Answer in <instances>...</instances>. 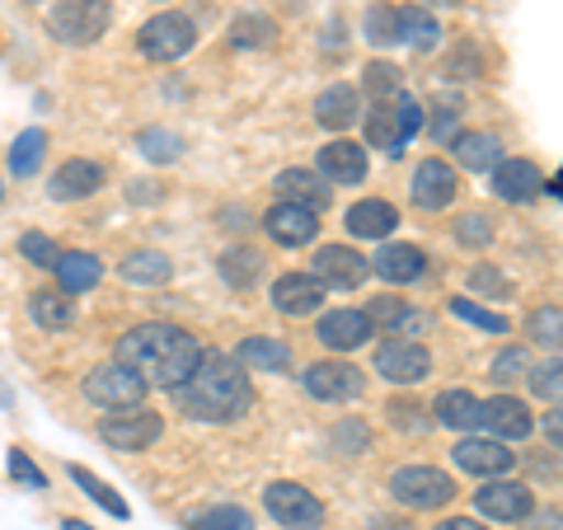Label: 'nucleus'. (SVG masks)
I'll return each instance as SVG.
<instances>
[{
  "instance_id": "34",
  "label": "nucleus",
  "mask_w": 563,
  "mask_h": 530,
  "mask_svg": "<svg viewBox=\"0 0 563 530\" xmlns=\"http://www.w3.org/2000/svg\"><path fill=\"white\" fill-rule=\"evenodd\" d=\"M432 418L451 432H479V399L470 390H442L432 404Z\"/></svg>"
},
{
  "instance_id": "32",
  "label": "nucleus",
  "mask_w": 563,
  "mask_h": 530,
  "mask_svg": "<svg viewBox=\"0 0 563 530\" xmlns=\"http://www.w3.org/2000/svg\"><path fill=\"white\" fill-rule=\"evenodd\" d=\"M235 362L244 371H291V347L282 343V339H268V333H254V339H244L235 347Z\"/></svg>"
},
{
  "instance_id": "38",
  "label": "nucleus",
  "mask_w": 563,
  "mask_h": 530,
  "mask_svg": "<svg viewBox=\"0 0 563 530\" xmlns=\"http://www.w3.org/2000/svg\"><path fill=\"white\" fill-rule=\"evenodd\" d=\"M66 474H70V484H76V488H80V493H85V498H90V503H99V507H103V511H109V517H113V521H128V517H132V507H128V503H122V498H118V493H113L109 484H103V479H95V474H90V470H85V465H70Z\"/></svg>"
},
{
  "instance_id": "55",
  "label": "nucleus",
  "mask_w": 563,
  "mask_h": 530,
  "mask_svg": "<svg viewBox=\"0 0 563 530\" xmlns=\"http://www.w3.org/2000/svg\"><path fill=\"white\" fill-rule=\"evenodd\" d=\"M432 530H488V526L474 521V517H446V521H437Z\"/></svg>"
},
{
  "instance_id": "1",
  "label": "nucleus",
  "mask_w": 563,
  "mask_h": 530,
  "mask_svg": "<svg viewBox=\"0 0 563 530\" xmlns=\"http://www.w3.org/2000/svg\"><path fill=\"white\" fill-rule=\"evenodd\" d=\"M169 399L192 418V422H240L254 409V380L235 357L225 352H202L192 376L184 385H174Z\"/></svg>"
},
{
  "instance_id": "22",
  "label": "nucleus",
  "mask_w": 563,
  "mask_h": 530,
  "mask_svg": "<svg viewBox=\"0 0 563 530\" xmlns=\"http://www.w3.org/2000/svg\"><path fill=\"white\" fill-rule=\"evenodd\" d=\"M103 179H109V169H103L99 161H90V155H70V161L57 165V174H52V202H80V198H95V192L103 188Z\"/></svg>"
},
{
  "instance_id": "30",
  "label": "nucleus",
  "mask_w": 563,
  "mask_h": 530,
  "mask_svg": "<svg viewBox=\"0 0 563 530\" xmlns=\"http://www.w3.org/2000/svg\"><path fill=\"white\" fill-rule=\"evenodd\" d=\"M362 132H366V146H376L385 151L390 161H399L404 155V128H399V113H395V103H376L372 113H362Z\"/></svg>"
},
{
  "instance_id": "27",
  "label": "nucleus",
  "mask_w": 563,
  "mask_h": 530,
  "mask_svg": "<svg viewBox=\"0 0 563 530\" xmlns=\"http://www.w3.org/2000/svg\"><path fill=\"white\" fill-rule=\"evenodd\" d=\"M451 155L470 174H493V165L507 161V146H503L498 132H461V136L451 141Z\"/></svg>"
},
{
  "instance_id": "53",
  "label": "nucleus",
  "mask_w": 563,
  "mask_h": 530,
  "mask_svg": "<svg viewBox=\"0 0 563 530\" xmlns=\"http://www.w3.org/2000/svg\"><path fill=\"white\" fill-rule=\"evenodd\" d=\"M465 128H461V113L455 109H437L432 113V141H442V146H451L455 136H461Z\"/></svg>"
},
{
  "instance_id": "5",
  "label": "nucleus",
  "mask_w": 563,
  "mask_h": 530,
  "mask_svg": "<svg viewBox=\"0 0 563 530\" xmlns=\"http://www.w3.org/2000/svg\"><path fill=\"white\" fill-rule=\"evenodd\" d=\"M113 24L109 0H57L47 14V29L57 33V43L66 47H90L95 38H103Z\"/></svg>"
},
{
  "instance_id": "23",
  "label": "nucleus",
  "mask_w": 563,
  "mask_h": 530,
  "mask_svg": "<svg viewBox=\"0 0 563 530\" xmlns=\"http://www.w3.org/2000/svg\"><path fill=\"white\" fill-rule=\"evenodd\" d=\"M324 306V287L310 273H282L273 281V310L287 314V320H306V314H320Z\"/></svg>"
},
{
  "instance_id": "28",
  "label": "nucleus",
  "mask_w": 563,
  "mask_h": 530,
  "mask_svg": "<svg viewBox=\"0 0 563 530\" xmlns=\"http://www.w3.org/2000/svg\"><path fill=\"white\" fill-rule=\"evenodd\" d=\"M52 277H57V291H66V296H85V291H95V287H99L103 263H99V254H90V250H62V258H57V268H52Z\"/></svg>"
},
{
  "instance_id": "29",
  "label": "nucleus",
  "mask_w": 563,
  "mask_h": 530,
  "mask_svg": "<svg viewBox=\"0 0 563 530\" xmlns=\"http://www.w3.org/2000/svg\"><path fill=\"white\" fill-rule=\"evenodd\" d=\"M395 29H399V43L413 47V52H432L442 43V24H437V14L428 5H399Z\"/></svg>"
},
{
  "instance_id": "48",
  "label": "nucleus",
  "mask_w": 563,
  "mask_h": 530,
  "mask_svg": "<svg viewBox=\"0 0 563 530\" xmlns=\"http://www.w3.org/2000/svg\"><path fill=\"white\" fill-rule=\"evenodd\" d=\"M559 376H563V362H559V352H550V362L544 366H531L526 385H531V395L540 404H559Z\"/></svg>"
},
{
  "instance_id": "46",
  "label": "nucleus",
  "mask_w": 563,
  "mask_h": 530,
  "mask_svg": "<svg viewBox=\"0 0 563 530\" xmlns=\"http://www.w3.org/2000/svg\"><path fill=\"white\" fill-rule=\"evenodd\" d=\"M470 296L507 300V296H512V281L498 273V263H474V268H470Z\"/></svg>"
},
{
  "instance_id": "43",
  "label": "nucleus",
  "mask_w": 563,
  "mask_h": 530,
  "mask_svg": "<svg viewBox=\"0 0 563 530\" xmlns=\"http://www.w3.org/2000/svg\"><path fill=\"white\" fill-rule=\"evenodd\" d=\"M136 151L146 155L151 165H174L184 155V141L174 136V132H165V128H146V132L136 136Z\"/></svg>"
},
{
  "instance_id": "3",
  "label": "nucleus",
  "mask_w": 563,
  "mask_h": 530,
  "mask_svg": "<svg viewBox=\"0 0 563 530\" xmlns=\"http://www.w3.org/2000/svg\"><path fill=\"white\" fill-rule=\"evenodd\" d=\"M390 498L409 511H442L461 498V488H455L451 474L437 470V465H404L390 474Z\"/></svg>"
},
{
  "instance_id": "24",
  "label": "nucleus",
  "mask_w": 563,
  "mask_h": 530,
  "mask_svg": "<svg viewBox=\"0 0 563 530\" xmlns=\"http://www.w3.org/2000/svg\"><path fill=\"white\" fill-rule=\"evenodd\" d=\"M362 90L347 80H333L329 90H320V99H314V122H320L324 132H347L362 122Z\"/></svg>"
},
{
  "instance_id": "61",
  "label": "nucleus",
  "mask_w": 563,
  "mask_h": 530,
  "mask_svg": "<svg viewBox=\"0 0 563 530\" xmlns=\"http://www.w3.org/2000/svg\"><path fill=\"white\" fill-rule=\"evenodd\" d=\"M0 198H5V188H0Z\"/></svg>"
},
{
  "instance_id": "49",
  "label": "nucleus",
  "mask_w": 563,
  "mask_h": 530,
  "mask_svg": "<svg viewBox=\"0 0 563 530\" xmlns=\"http://www.w3.org/2000/svg\"><path fill=\"white\" fill-rule=\"evenodd\" d=\"M273 38H277V29H273V20H263V14H244V20H235V29H231L235 47H268Z\"/></svg>"
},
{
  "instance_id": "14",
  "label": "nucleus",
  "mask_w": 563,
  "mask_h": 530,
  "mask_svg": "<svg viewBox=\"0 0 563 530\" xmlns=\"http://www.w3.org/2000/svg\"><path fill=\"white\" fill-rule=\"evenodd\" d=\"M479 432L503 441V446H517L536 432V418H531V404L517 399V395H493L479 399Z\"/></svg>"
},
{
  "instance_id": "40",
  "label": "nucleus",
  "mask_w": 563,
  "mask_h": 530,
  "mask_svg": "<svg viewBox=\"0 0 563 530\" xmlns=\"http://www.w3.org/2000/svg\"><path fill=\"white\" fill-rule=\"evenodd\" d=\"M446 306H451L455 320L470 324V329H484V333H512V320H507V314L479 306L474 296H455V300H446Z\"/></svg>"
},
{
  "instance_id": "58",
  "label": "nucleus",
  "mask_w": 563,
  "mask_h": 530,
  "mask_svg": "<svg viewBox=\"0 0 563 530\" xmlns=\"http://www.w3.org/2000/svg\"><path fill=\"white\" fill-rule=\"evenodd\" d=\"M422 5H432V10H461L465 0H422Z\"/></svg>"
},
{
  "instance_id": "26",
  "label": "nucleus",
  "mask_w": 563,
  "mask_h": 530,
  "mask_svg": "<svg viewBox=\"0 0 563 530\" xmlns=\"http://www.w3.org/2000/svg\"><path fill=\"white\" fill-rule=\"evenodd\" d=\"M273 192H277V202H291V207H306V211H324L333 202L329 184L314 169H282L273 179Z\"/></svg>"
},
{
  "instance_id": "17",
  "label": "nucleus",
  "mask_w": 563,
  "mask_h": 530,
  "mask_svg": "<svg viewBox=\"0 0 563 530\" xmlns=\"http://www.w3.org/2000/svg\"><path fill=\"white\" fill-rule=\"evenodd\" d=\"M366 169H372V161H366V146H357V141H347V136H333L329 146H320V155H314V174H320L329 188L362 184Z\"/></svg>"
},
{
  "instance_id": "41",
  "label": "nucleus",
  "mask_w": 563,
  "mask_h": 530,
  "mask_svg": "<svg viewBox=\"0 0 563 530\" xmlns=\"http://www.w3.org/2000/svg\"><path fill=\"white\" fill-rule=\"evenodd\" d=\"M455 244L461 250H474V254H484L493 240H498V231H493V217L488 211H465V217H455Z\"/></svg>"
},
{
  "instance_id": "60",
  "label": "nucleus",
  "mask_w": 563,
  "mask_h": 530,
  "mask_svg": "<svg viewBox=\"0 0 563 530\" xmlns=\"http://www.w3.org/2000/svg\"><path fill=\"white\" fill-rule=\"evenodd\" d=\"M0 404H5V409H10V404H14V395L5 390V385H0Z\"/></svg>"
},
{
  "instance_id": "11",
  "label": "nucleus",
  "mask_w": 563,
  "mask_h": 530,
  "mask_svg": "<svg viewBox=\"0 0 563 530\" xmlns=\"http://www.w3.org/2000/svg\"><path fill=\"white\" fill-rule=\"evenodd\" d=\"M301 390L320 404H352V399H362L366 376H362V366L329 357V362H314L301 371Z\"/></svg>"
},
{
  "instance_id": "52",
  "label": "nucleus",
  "mask_w": 563,
  "mask_h": 530,
  "mask_svg": "<svg viewBox=\"0 0 563 530\" xmlns=\"http://www.w3.org/2000/svg\"><path fill=\"white\" fill-rule=\"evenodd\" d=\"M395 113H399V128H404V141H413L418 132H422V103L404 90L399 99H395Z\"/></svg>"
},
{
  "instance_id": "51",
  "label": "nucleus",
  "mask_w": 563,
  "mask_h": 530,
  "mask_svg": "<svg viewBox=\"0 0 563 530\" xmlns=\"http://www.w3.org/2000/svg\"><path fill=\"white\" fill-rule=\"evenodd\" d=\"M418 413H422V404H413V399H390V409H385V418H390L399 432H428L432 422H422Z\"/></svg>"
},
{
  "instance_id": "7",
  "label": "nucleus",
  "mask_w": 563,
  "mask_h": 530,
  "mask_svg": "<svg viewBox=\"0 0 563 530\" xmlns=\"http://www.w3.org/2000/svg\"><path fill=\"white\" fill-rule=\"evenodd\" d=\"M263 511L282 530H324V503L306 484H291V479H277L263 488Z\"/></svg>"
},
{
  "instance_id": "18",
  "label": "nucleus",
  "mask_w": 563,
  "mask_h": 530,
  "mask_svg": "<svg viewBox=\"0 0 563 530\" xmlns=\"http://www.w3.org/2000/svg\"><path fill=\"white\" fill-rule=\"evenodd\" d=\"M372 263V273L380 277V281H390V287H413V281H422L428 277V254L418 250V244H409V240H380V250H376V258H366Z\"/></svg>"
},
{
  "instance_id": "25",
  "label": "nucleus",
  "mask_w": 563,
  "mask_h": 530,
  "mask_svg": "<svg viewBox=\"0 0 563 530\" xmlns=\"http://www.w3.org/2000/svg\"><path fill=\"white\" fill-rule=\"evenodd\" d=\"M343 225L352 240H390L399 231V207L385 198H362L343 211Z\"/></svg>"
},
{
  "instance_id": "20",
  "label": "nucleus",
  "mask_w": 563,
  "mask_h": 530,
  "mask_svg": "<svg viewBox=\"0 0 563 530\" xmlns=\"http://www.w3.org/2000/svg\"><path fill=\"white\" fill-rule=\"evenodd\" d=\"M544 192V174L536 161H521V155H507L503 165H493V198L507 207H531Z\"/></svg>"
},
{
  "instance_id": "19",
  "label": "nucleus",
  "mask_w": 563,
  "mask_h": 530,
  "mask_svg": "<svg viewBox=\"0 0 563 530\" xmlns=\"http://www.w3.org/2000/svg\"><path fill=\"white\" fill-rule=\"evenodd\" d=\"M314 339H320V347H329L333 357H347V352L376 343V329L362 310H329V314H320V324H314Z\"/></svg>"
},
{
  "instance_id": "16",
  "label": "nucleus",
  "mask_w": 563,
  "mask_h": 530,
  "mask_svg": "<svg viewBox=\"0 0 563 530\" xmlns=\"http://www.w3.org/2000/svg\"><path fill=\"white\" fill-rule=\"evenodd\" d=\"M362 314L372 320L376 333H385V339H418V333L432 329V314L418 310L413 300H404V296H376V300H366Z\"/></svg>"
},
{
  "instance_id": "54",
  "label": "nucleus",
  "mask_w": 563,
  "mask_h": 530,
  "mask_svg": "<svg viewBox=\"0 0 563 530\" xmlns=\"http://www.w3.org/2000/svg\"><path fill=\"white\" fill-rule=\"evenodd\" d=\"M128 202H136V207H155V202H165V188L155 184V179H132V184H128Z\"/></svg>"
},
{
  "instance_id": "44",
  "label": "nucleus",
  "mask_w": 563,
  "mask_h": 530,
  "mask_svg": "<svg viewBox=\"0 0 563 530\" xmlns=\"http://www.w3.org/2000/svg\"><path fill=\"white\" fill-rule=\"evenodd\" d=\"M362 33L372 47H395L399 43V29H395V5H366L362 14Z\"/></svg>"
},
{
  "instance_id": "15",
  "label": "nucleus",
  "mask_w": 563,
  "mask_h": 530,
  "mask_svg": "<svg viewBox=\"0 0 563 530\" xmlns=\"http://www.w3.org/2000/svg\"><path fill=\"white\" fill-rule=\"evenodd\" d=\"M409 192H413L418 211H446L455 198H461V174H455V165L442 161V155H428V161L413 169Z\"/></svg>"
},
{
  "instance_id": "33",
  "label": "nucleus",
  "mask_w": 563,
  "mask_h": 530,
  "mask_svg": "<svg viewBox=\"0 0 563 530\" xmlns=\"http://www.w3.org/2000/svg\"><path fill=\"white\" fill-rule=\"evenodd\" d=\"M29 320L47 329V333H66L70 324H76V300H70L66 291H33L29 296Z\"/></svg>"
},
{
  "instance_id": "56",
  "label": "nucleus",
  "mask_w": 563,
  "mask_h": 530,
  "mask_svg": "<svg viewBox=\"0 0 563 530\" xmlns=\"http://www.w3.org/2000/svg\"><path fill=\"white\" fill-rule=\"evenodd\" d=\"M559 418H563V413H559V404H550V413H544V437H550V446H554V451H559Z\"/></svg>"
},
{
  "instance_id": "50",
  "label": "nucleus",
  "mask_w": 563,
  "mask_h": 530,
  "mask_svg": "<svg viewBox=\"0 0 563 530\" xmlns=\"http://www.w3.org/2000/svg\"><path fill=\"white\" fill-rule=\"evenodd\" d=\"M5 470H10V479H14V484H24V488H33V493H43V488H47V474H43L38 465H33V461H29V455H24L20 446L10 451Z\"/></svg>"
},
{
  "instance_id": "36",
  "label": "nucleus",
  "mask_w": 563,
  "mask_h": 530,
  "mask_svg": "<svg viewBox=\"0 0 563 530\" xmlns=\"http://www.w3.org/2000/svg\"><path fill=\"white\" fill-rule=\"evenodd\" d=\"M43 155H47V132L43 128H24L20 136L10 141L5 165H10L14 179H33V174L43 169Z\"/></svg>"
},
{
  "instance_id": "37",
  "label": "nucleus",
  "mask_w": 563,
  "mask_h": 530,
  "mask_svg": "<svg viewBox=\"0 0 563 530\" xmlns=\"http://www.w3.org/2000/svg\"><path fill=\"white\" fill-rule=\"evenodd\" d=\"M362 95H372L376 103H395L404 95V70L395 62H385V57L366 62L362 66Z\"/></svg>"
},
{
  "instance_id": "31",
  "label": "nucleus",
  "mask_w": 563,
  "mask_h": 530,
  "mask_svg": "<svg viewBox=\"0 0 563 530\" xmlns=\"http://www.w3.org/2000/svg\"><path fill=\"white\" fill-rule=\"evenodd\" d=\"M118 273H122V281H132V287H165L174 277V258L165 250H132L118 263Z\"/></svg>"
},
{
  "instance_id": "6",
  "label": "nucleus",
  "mask_w": 563,
  "mask_h": 530,
  "mask_svg": "<svg viewBox=\"0 0 563 530\" xmlns=\"http://www.w3.org/2000/svg\"><path fill=\"white\" fill-rule=\"evenodd\" d=\"M85 399L99 404V409H109V413H122V409H141L151 395V385L136 376L132 366H122V362H103L95 366L90 376H85Z\"/></svg>"
},
{
  "instance_id": "8",
  "label": "nucleus",
  "mask_w": 563,
  "mask_h": 530,
  "mask_svg": "<svg viewBox=\"0 0 563 530\" xmlns=\"http://www.w3.org/2000/svg\"><path fill=\"white\" fill-rule=\"evenodd\" d=\"M451 461L461 474H470V479H512V470L521 465V455L512 446H503V441H493L484 432H465L461 441H455Z\"/></svg>"
},
{
  "instance_id": "42",
  "label": "nucleus",
  "mask_w": 563,
  "mask_h": 530,
  "mask_svg": "<svg viewBox=\"0 0 563 530\" xmlns=\"http://www.w3.org/2000/svg\"><path fill=\"white\" fill-rule=\"evenodd\" d=\"M526 339L559 352V343H563V314H559V306H536L531 320H526Z\"/></svg>"
},
{
  "instance_id": "57",
  "label": "nucleus",
  "mask_w": 563,
  "mask_h": 530,
  "mask_svg": "<svg viewBox=\"0 0 563 530\" xmlns=\"http://www.w3.org/2000/svg\"><path fill=\"white\" fill-rule=\"evenodd\" d=\"M536 526H540V530H559V511H554V507H550V511H544V517H540V521H536Z\"/></svg>"
},
{
  "instance_id": "10",
  "label": "nucleus",
  "mask_w": 563,
  "mask_h": 530,
  "mask_svg": "<svg viewBox=\"0 0 563 530\" xmlns=\"http://www.w3.org/2000/svg\"><path fill=\"white\" fill-rule=\"evenodd\" d=\"M161 437H165V413L146 409V404H141V409H122V413L99 418V441L113 446V451H146Z\"/></svg>"
},
{
  "instance_id": "2",
  "label": "nucleus",
  "mask_w": 563,
  "mask_h": 530,
  "mask_svg": "<svg viewBox=\"0 0 563 530\" xmlns=\"http://www.w3.org/2000/svg\"><path fill=\"white\" fill-rule=\"evenodd\" d=\"M202 352L207 347L192 339L184 324H169V320H146L118 339V362L132 366L151 390H174V385H184Z\"/></svg>"
},
{
  "instance_id": "39",
  "label": "nucleus",
  "mask_w": 563,
  "mask_h": 530,
  "mask_svg": "<svg viewBox=\"0 0 563 530\" xmlns=\"http://www.w3.org/2000/svg\"><path fill=\"white\" fill-rule=\"evenodd\" d=\"M188 530H254V511L240 503H217L207 511H192Z\"/></svg>"
},
{
  "instance_id": "9",
  "label": "nucleus",
  "mask_w": 563,
  "mask_h": 530,
  "mask_svg": "<svg viewBox=\"0 0 563 530\" xmlns=\"http://www.w3.org/2000/svg\"><path fill=\"white\" fill-rule=\"evenodd\" d=\"M474 511L484 521H498V526H521L536 517V488L521 484V479H488L479 493H474Z\"/></svg>"
},
{
  "instance_id": "45",
  "label": "nucleus",
  "mask_w": 563,
  "mask_h": 530,
  "mask_svg": "<svg viewBox=\"0 0 563 530\" xmlns=\"http://www.w3.org/2000/svg\"><path fill=\"white\" fill-rule=\"evenodd\" d=\"M531 352H526L521 343H507L503 352H498V357H493V380H498V385H512V380H526V376H531Z\"/></svg>"
},
{
  "instance_id": "4",
  "label": "nucleus",
  "mask_w": 563,
  "mask_h": 530,
  "mask_svg": "<svg viewBox=\"0 0 563 530\" xmlns=\"http://www.w3.org/2000/svg\"><path fill=\"white\" fill-rule=\"evenodd\" d=\"M192 47H198V24H192L184 10H165L136 29V52L146 62H161V66L184 62Z\"/></svg>"
},
{
  "instance_id": "35",
  "label": "nucleus",
  "mask_w": 563,
  "mask_h": 530,
  "mask_svg": "<svg viewBox=\"0 0 563 530\" xmlns=\"http://www.w3.org/2000/svg\"><path fill=\"white\" fill-rule=\"evenodd\" d=\"M217 273H221V281L231 291H244V287H254V281L263 277V254L250 250V244H231V250L217 258Z\"/></svg>"
},
{
  "instance_id": "47",
  "label": "nucleus",
  "mask_w": 563,
  "mask_h": 530,
  "mask_svg": "<svg viewBox=\"0 0 563 530\" xmlns=\"http://www.w3.org/2000/svg\"><path fill=\"white\" fill-rule=\"evenodd\" d=\"M20 254L33 263V268H43V273H52V268H57V258H62L57 240L43 235V231H24L20 235Z\"/></svg>"
},
{
  "instance_id": "21",
  "label": "nucleus",
  "mask_w": 563,
  "mask_h": 530,
  "mask_svg": "<svg viewBox=\"0 0 563 530\" xmlns=\"http://www.w3.org/2000/svg\"><path fill=\"white\" fill-rule=\"evenodd\" d=\"M263 231H268V240L282 244V250H306V244L320 240V211L277 202L263 211Z\"/></svg>"
},
{
  "instance_id": "59",
  "label": "nucleus",
  "mask_w": 563,
  "mask_h": 530,
  "mask_svg": "<svg viewBox=\"0 0 563 530\" xmlns=\"http://www.w3.org/2000/svg\"><path fill=\"white\" fill-rule=\"evenodd\" d=\"M62 530H90V526H85V521H76V517H66V521H62Z\"/></svg>"
},
{
  "instance_id": "12",
  "label": "nucleus",
  "mask_w": 563,
  "mask_h": 530,
  "mask_svg": "<svg viewBox=\"0 0 563 530\" xmlns=\"http://www.w3.org/2000/svg\"><path fill=\"white\" fill-rule=\"evenodd\" d=\"M432 371V352L418 339H385L376 347V376L390 380L395 390H413V385L428 380Z\"/></svg>"
},
{
  "instance_id": "13",
  "label": "nucleus",
  "mask_w": 563,
  "mask_h": 530,
  "mask_svg": "<svg viewBox=\"0 0 563 530\" xmlns=\"http://www.w3.org/2000/svg\"><path fill=\"white\" fill-rule=\"evenodd\" d=\"M310 277L320 281L324 291H357L366 277H372V263H366L352 244H320L310 258Z\"/></svg>"
}]
</instances>
